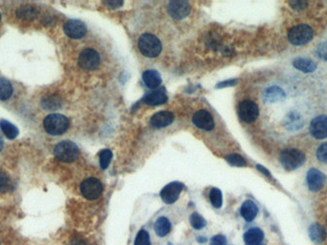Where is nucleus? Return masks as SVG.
Masks as SVG:
<instances>
[{"label": "nucleus", "instance_id": "obj_34", "mask_svg": "<svg viewBox=\"0 0 327 245\" xmlns=\"http://www.w3.org/2000/svg\"><path fill=\"white\" fill-rule=\"evenodd\" d=\"M134 245H151L149 232L145 230H141L139 231L136 235Z\"/></svg>", "mask_w": 327, "mask_h": 245}, {"label": "nucleus", "instance_id": "obj_42", "mask_svg": "<svg viewBox=\"0 0 327 245\" xmlns=\"http://www.w3.org/2000/svg\"><path fill=\"white\" fill-rule=\"evenodd\" d=\"M247 245H265V243H263V242H260V243H255V244H247Z\"/></svg>", "mask_w": 327, "mask_h": 245}, {"label": "nucleus", "instance_id": "obj_19", "mask_svg": "<svg viewBox=\"0 0 327 245\" xmlns=\"http://www.w3.org/2000/svg\"><path fill=\"white\" fill-rule=\"evenodd\" d=\"M258 214V208L256 203L251 200H246L242 203L241 215L246 222H253Z\"/></svg>", "mask_w": 327, "mask_h": 245}, {"label": "nucleus", "instance_id": "obj_4", "mask_svg": "<svg viewBox=\"0 0 327 245\" xmlns=\"http://www.w3.org/2000/svg\"><path fill=\"white\" fill-rule=\"evenodd\" d=\"M54 154L58 160L63 162H72L79 156V149L77 145L71 141H62L56 146Z\"/></svg>", "mask_w": 327, "mask_h": 245}, {"label": "nucleus", "instance_id": "obj_3", "mask_svg": "<svg viewBox=\"0 0 327 245\" xmlns=\"http://www.w3.org/2000/svg\"><path fill=\"white\" fill-rule=\"evenodd\" d=\"M306 160L305 155L297 149H286L280 156V161L285 170L294 171L299 169Z\"/></svg>", "mask_w": 327, "mask_h": 245}, {"label": "nucleus", "instance_id": "obj_31", "mask_svg": "<svg viewBox=\"0 0 327 245\" xmlns=\"http://www.w3.org/2000/svg\"><path fill=\"white\" fill-rule=\"evenodd\" d=\"M113 159V152L109 149H105L100 151V167L102 170L108 169L110 166V162Z\"/></svg>", "mask_w": 327, "mask_h": 245}, {"label": "nucleus", "instance_id": "obj_2", "mask_svg": "<svg viewBox=\"0 0 327 245\" xmlns=\"http://www.w3.org/2000/svg\"><path fill=\"white\" fill-rule=\"evenodd\" d=\"M43 128L51 135H61L69 128V119L59 114L49 115L43 120Z\"/></svg>", "mask_w": 327, "mask_h": 245}, {"label": "nucleus", "instance_id": "obj_28", "mask_svg": "<svg viewBox=\"0 0 327 245\" xmlns=\"http://www.w3.org/2000/svg\"><path fill=\"white\" fill-rule=\"evenodd\" d=\"M13 93V88L11 83L4 79L0 78V101H6L8 100Z\"/></svg>", "mask_w": 327, "mask_h": 245}, {"label": "nucleus", "instance_id": "obj_16", "mask_svg": "<svg viewBox=\"0 0 327 245\" xmlns=\"http://www.w3.org/2000/svg\"><path fill=\"white\" fill-rule=\"evenodd\" d=\"M284 125L285 127L290 131H296L303 127L304 119L298 113L291 112L284 118Z\"/></svg>", "mask_w": 327, "mask_h": 245}, {"label": "nucleus", "instance_id": "obj_1", "mask_svg": "<svg viewBox=\"0 0 327 245\" xmlns=\"http://www.w3.org/2000/svg\"><path fill=\"white\" fill-rule=\"evenodd\" d=\"M138 47L144 57L157 58L163 49L161 41L152 34H143L138 40Z\"/></svg>", "mask_w": 327, "mask_h": 245}, {"label": "nucleus", "instance_id": "obj_15", "mask_svg": "<svg viewBox=\"0 0 327 245\" xmlns=\"http://www.w3.org/2000/svg\"><path fill=\"white\" fill-rule=\"evenodd\" d=\"M173 119H174L173 114H171V112L165 111V112H160L152 116L150 123L154 128H164L171 124Z\"/></svg>", "mask_w": 327, "mask_h": 245}, {"label": "nucleus", "instance_id": "obj_20", "mask_svg": "<svg viewBox=\"0 0 327 245\" xmlns=\"http://www.w3.org/2000/svg\"><path fill=\"white\" fill-rule=\"evenodd\" d=\"M167 101H168V97L164 92L163 88L148 94L144 98L145 103H147L148 105H160L165 103Z\"/></svg>", "mask_w": 327, "mask_h": 245}, {"label": "nucleus", "instance_id": "obj_26", "mask_svg": "<svg viewBox=\"0 0 327 245\" xmlns=\"http://www.w3.org/2000/svg\"><path fill=\"white\" fill-rule=\"evenodd\" d=\"M309 232H310V236H311L312 240H313L314 242H317V243L323 241L325 238V235H326V232L324 231V229L318 224L312 225Z\"/></svg>", "mask_w": 327, "mask_h": 245}, {"label": "nucleus", "instance_id": "obj_32", "mask_svg": "<svg viewBox=\"0 0 327 245\" xmlns=\"http://www.w3.org/2000/svg\"><path fill=\"white\" fill-rule=\"evenodd\" d=\"M190 224L193 229L195 230H202L206 226V221L202 216H200L198 213H193L189 217Z\"/></svg>", "mask_w": 327, "mask_h": 245}, {"label": "nucleus", "instance_id": "obj_44", "mask_svg": "<svg viewBox=\"0 0 327 245\" xmlns=\"http://www.w3.org/2000/svg\"><path fill=\"white\" fill-rule=\"evenodd\" d=\"M169 245H171V244H169Z\"/></svg>", "mask_w": 327, "mask_h": 245}, {"label": "nucleus", "instance_id": "obj_23", "mask_svg": "<svg viewBox=\"0 0 327 245\" xmlns=\"http://www.w3.org/2000/svg\"><path fill=\"white\" fill-rule=\"evenodd\" d=\"M38 14H39L38 9L32 5L21 6L16 12V15L19 19H24V20H28V21L35 19Z\"/></svg>", "mask_w": 327, "mask_h": 245}, {"label": "nucleus", "instance_id": "obj_12", "mask_svg": "<svg viewBox=\"0 0 327 245\" xmlns=\"http://www.w3.org/2000/svg\"><path fill=\"white\" fill-rule=\"evenodd\" d=\"M63 30L71 39H82L87 33L85 24L79 20H68L64 24Z\"/></svg>", "mask_w": 327, "mask_h": 245}, {"label": "nucleus", "instance_id": "obj_33", "mask_svg": "<svg viewBox=\"0 0 327 245\" xmlns=\"http://www.w3.org/2000/svg\"><path fill=\"white\" fill-rule=\"evenodd\" d=\"M226 160L231 166H234V167H245L246 166L245 159H243L242 156L239 154L229 155L226 157Z\"/></svg>", "mask_w": 327, "mask_h": 245}, {"label": "nucleus", "instance_id": "obj_41", "mask_svg": "<svg viewBox=\"0 0 327 245\" xmlns=\"http://www.w3.org/2000/svg\"><path fill=\"white\" fill-rule=\"evenodd\" d=\"M2 148H3V140H2V138H1V136H0V152H1Z\"/></svg>", "mask_w": 327, "mask_h": 245}, {"label": "nucleus", "instance_id": "obj_43", "mask_svg": "<svg viewBox=\"0 0 327 245\" xmlns=\"http://www.w3.org/2000/svg\"><path fill=\"white\" fill-rule=\"evenodd\" d=\"M0 20H1V14H0Z\"/></svg>", "mask_w": 327, "mask_h": 245}, {"label": "nucleus", "instance_id": "obj_27", "mask_svg": "<svg viewBox=\"0 0 327 245\" xmlns=\"http://www.w3.org/2000/svg\"><path fill=\"white\" fill-rule=\"evenodd\" d=\"M0 128L3 131V133L6 135V137L9 140H13L19 134L18 128L15 125H13L11 122H9L7 120H1L0 121Z\"/></svg>", "mask_w": 327, "mask_h": 245}, {"label": "nucleus", "instance_id": "obj_24", "mask_svg": "<svg viewBox=\"0 0 327 245\" xmlns=\"http://www.w3.org/2000/svg\"><path fill=\"white\" fill-rule=\"evenodd\" d=\"M294 66L300 70L304 73L313 72L316 69V64L310 60V59H305V58H298L294 61Z\"/></svg>", "mask_w": 327, "mask_h": 245}, {"label": "nucleus", "instance_id": "obj_35", "mask_svg": "<svg viewBox=\"0 0 327 245\" xmlns=\"http://www.w3.org/2000/svg\"><path fill=\"white\" fill-rule=\"evenodd\" d=\"M316 156H317V159L320 161L327 164V142L319 146L316 152Z\"/></svg>", "mask_w": 327, "mask_h": 245}, {"label": "nucleus", "instance_id": "obj_10", "mask_svg": "<svg viewBox=\"0 0 327 245\" xmlns=\"http://www.w3.org/2000/svg\"><path fill=\"white\" fill-rule=\"evenodd\" d=\"M168 12L173 19L182 20L189 14L190 5L185 0H173L168 5Z\"/></svg>", "mask_w": 327, "mask_h": 245}, {"label": "nucleus", "instance_id": "obj_5", "mask_svg": "<svg viewBox=\"0 0 327 245\" xmlns=\"http://www.w3.org/2000/svg\"><path fill=\"white\" fill-rule=\"evenodd\" d=\"M313 38V30L305 24L293 27L288 33V39L294 45H304L311 42Z\"/></svg>", "mask_w": 327, "mask_h": 245}, {"label": "nucleus", "instance_id": "obj_21", "mask_svg": "<svg viewBox=\"0 0 327 245\" xmlns=\"http://www.w3.org/2000/svg\"><path fill=\"white\" fill-rule=\"evenodd\" d=\"M263 238H264V233L258 228L250 229L243 234V240L245 242V245L263 242Z\"/></svg>", "mask_w": 327, "mask_h": 245}, {"label": "nucleus", "instance_id": "obj_7", "mask_svg": "<svg viewBox=\"0 0 327 245\" xmlns=\"http://www.w3.org/2000/svg\"><path fill=\"white\" fill-rule=\"evenodd\" d=\"M78 62L79 65L85 70H95L100 65V56L98 51H96L93 48H85L80 53Z\"/></svg>", "mask_w": 327, "mask_h": 245}, {"label": "nucleus", "instance_id": "obj_18", "mask_svg": "<svg viewBox=\"0 0 327 245\" xmlns=\"http://www.w3.org/2000/svg\"><path fill=\"white\" fill-rule=\"evenodd\" d=\"M143 82L149 89H156L162 84L161 74L154 69L146 70L142 74Z\"/></svg>", "mask_w": 327, "mask_h": 245}, {"label": "nucleus", "instance_id": "obj_9", "mask_svg": "<svg viewBox=\"0 0 327 245\" xmlns=\"http://www.w3.org/2000/svg\"><path fill=\"white\" fill-rule=\"evenodd\" d=\"M184 188H185V185L179 181L169 183L168 185H166L162 189V191L160 193L161 198L166 204H173V203L177 202L178 199L180 198V195H181L182 191L184 190Z\"/></svg>", "mask_w": 327, "mask_h": 245}, {"label": "nucleus", "instance_id": "obj_37", "mask_svg": "<svg viewBox=\"0 0 327 245\" xmlns=\"http://www.w3.org/2000/svg\"><path fill=\"white\" fill-rule=\"evenodd\" d=\"M210 245H227V238L225 235L217 234L212 237Z\"/></svg>", "mask_w": 327, "mask_h": 245}, {"label": "nucleus", "instance_id": "obj_39", "mask_svg": "<svg viewBox=\"0 0 327 245\" xmlns=\"http://www.w3.org/2000/svg\"><path fill=\"white\" fill-rule=\"evenodd\" d=\"M104 3L108 4V6L112 7V8H118V7H121L123 5V1H121V0H116V1L115 0H114V1L109 0V1H105Z\"/></svg>", "mask_w": 327, "mask_h": 245}, {"label": "nucleus", "instance_id": "obj_30", "mask_svg": "<svg viewBox=\"0 0 327 245\" xmlns=\"http://www.w3.org/2000/svg\"><path fill=\"white\" fill-rule=\"evenodd\" d=\"M14 188V184L9 175L0 171V192H8Z\"/></svg>", "mask_w": 327, "mask_h": 245}, {"label": "nucleus", "instance_id": "obj_22", "mask_svg": "<svg viewBox=\"0 0 327 245\" xmlns=\"http://www.w3.org/2000/svg\"><path fill=\"white\" fill-rule=\"evenodd\" d=\"M154 230L158 236L164 237L170 233L171 230V222L169 221L168 217L166 216H161L159 217L155 223Z\"/></svg>", "mask_w": 327, "mask_h": 245}, {"label": "nucleus", "instance_id": "obj_6", "mask_svg": "<svg viewBox=\"0 0 327 245\" xmlns=\"http://www.w3.org/2000/svg\"><path fill=\"white\" fill-rule=\"evenodd\" d=\"M80 191L86 199L96 200L103 194L104 186L98 178L89 177L81 183Z\"/></svg>", "mask_w": 327, "mask_h": 245}, {"label": "nucleus", "instance_id": "obj_14", "mask_svg": "<svg viewBox=\"0 0 327 245\" xmlns=\"http://www.w3.org/2000/svg\"><path fill=\"white\" fill-rule=\"evenodd\" d=\"M307 182L312 191H318L325 182V176L318 170L312 169L307 174Z\"/></svg>", "mask_w": 327, "mask_h": 245}, {"label": "nucleus", "instance_id": "obj_25", "mask_svg": "<svg viewBox=\"0 0 327 245\" xmlns=\"http://www.w3.org/2000/svg\"><path fill=\"white\" fill-rule=\"evenodd\" d=\"M61 105V99L57 95H48L42 100V106L46 111H56Z\"/></svg>", "mask_w": 327, "mask_h": 245}, {"label": "nucleus", "instance_id": "obj_36", "mask_svg": "<svg viewBox=\"0 0 327 245\" xmlns=\"http://www.w3.org/2000/svg\"><path fill=\"white\" fill-rule=\"evenodd\" d=\"M316 56L320 59L327 60V43H320L316 48Z\"/></svg>", "mask_w": 327, "mask_h": 245}, {"label": "nucleus", "instance_id": "obj_40", "mask_svg": "<svg viewBox=\"0 0 327 245\" xmlns=\"http://www.w3.org/2000/svg\"><path fill=\"white\" fill-rule=\"evenodd\" d=\"M256 168H257V170H258V171H260L261 173H264L265 175H267V176H269V177H270L271 174L270 173L268 172V170H266V169H265V168H263L262 166H256Z\"/></svg>", "mask_w": 327, "mask_h": 245}, {"label": "nucleus", "instance_id": "obj_11", "mask_svg": "<svg viewBox=\"0 0 327 245\" xmlns=\"http://www.w3.org/2000/svg\"><path fill=\"white\" fill-rule=\"evenodd\" d=\"M310 131L317 140L327 138V116H318L313 118L310 125Z\"/></svg>", "mask_w": 327, "mask_h": 245}, {"label": "nucleus", "instance_id": "obj_38", "mask_svg": "<svg viewBox=\"0 0 327 245\" xmlns=\"http://www.w3.org/2000/svg\"><path fill=\"white\" fill-rule=\"evenodd\" d=\"M290 5L293 8H295L296 10H301V9L306 8L307 2H305V1H290Z\"/></svg>", "mask_w": 327, "mask_h": 245}, {"label": "nucleus", "instance_id": "obj_29", "mask_svg": "<svg viewBox=\"0 0 327 245\" xmlns=\"http://www.w3.org/2000/svg\"><path fill=\"white\" fill-rule=\"evenodd\" d=\"M209 199L211 204L213 205L214 208L216 209L221 208L223 204V195L221 190L218 188H212L209 193Z\"/></svg>", "mask_w": 327, "mask_h": 245}, {"label": "nucleus", "instance_id": "obj_8", "mask_svg": "<svg viewBox=\"0 0 327 245\" xmlns=\"http://www.w3.org/2000/svg\"><path fill=\"white\" fill-rule=\"evenodd\" d=\"M238 114L242 121L246 123H251L256 121L259 116V107L255 101L244 100L241 101L239 104Z\"/></svg>", "mask_w": 327, "mask_h": 245}, {"label": "nucleus", "instance_id": "obj_13", "mask_svg": "<svg viewBox=\"0 0 327 245\" xmlns=\"http://www.w3.org/2000/svg\"><path fill=\"white\" fill-rule=\"evenodd\" d=\"M192 122L195 126L202 130L210 131L214 128V118L210 113L204 110H200L192 116Z\"/></svg>", "mask_w": 327, "mask_h": 245}, {"label": "nucleus", "instance_id": "obj_17", "mask_svg": "<svg viewBox=\"0 0 327 245\" xmlns=\"http://www.w3.org/2000/svg\"><path fill=\"white\" fill-rule=\"evenodd\" d=\"M286 98V94L284 91L277 86H272L265 90L263 94V99L265 102H277V101H283Z\"/></svg>", "mask_w": 327, "mask_h": 245}]
</instances>
